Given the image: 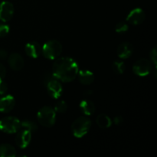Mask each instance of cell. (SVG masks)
<instances>
[{
    "label": "cell",
    "instance_id": "6da1fadb",
    "mask_svg": "<svg viewBox=\"0 0 157 157\" xmlns=\"http://www.w3.org/2000/svg\"><path fill=\"white\" fill-rule=\"evenodd\" d=\"M78 71V63L73 58L62 57L55 61L52 74L55 78L63 82H71L76 78Z\"/></svg>",
    "mask_w": 157,
    "mask_h": 157
},
{
    "label": "cell",
    "instance_id": "7a4b0ae2",
    "mask_svg": "<svg viewBox=\"0 0 157 157\" xmlns=\"http://www.w3.org/2000/svg\"><path fill=\"white\" fill-rule=\"evenodd\" d=\"M62 52V45L57 40H50L47 41L41 48V53L44 58L50 60L58 58Z\"/></svg>",
    "mask_w": 157,
    "mask_h": 157
},
{
    "label": "cell",
    "instance_id": "3957f363",
    "mask_svg": "<svg viewBox=\"0 0 157 157\" xmlns=\"http://www.w3.org/2000/svg\"><path fill=\"white\" fill-rule=\"evenodd\" d=\"M91 127V121L87 117L77 118L71 125V130L75 136L81 138L87 134Z\"/></svg>",
    "mask_w": 157,
    "mask_h": 157
},
{
    "label": "cell",
    "instance_id": "277c9868",
    "mask_svg": "<svg viewBox=\"0 0 157 157\" xmlns=\"http://www.w3.org/2000/svg\"><path fill=\"white\" fill-rule=\"evenodd\" d=\"M37 117L38 122L43 127H51L55 124L56 121V112L52 107L45 106L40 109Z\"/></svg>",
    "mask_w": 157,
    "mask_h": 157
},
{
    "label": "cell",
    "instance_id": "5b68a950",
    "mask_svg": "<svg viewBox=\"0 0 157 157\" xmlns=\"http://www.w3.org/2000/svg\"><path fill=\"white\" fill-rule=\"evenodd\" d=\"M21 129V122L15 117H6L0 120V130L6 133H17Z\"/></svg>",
    "mask_w": 157,
    "mask_h": 157
},
{
    "label": "cell",
    "instance_id": "8992f818",
    "mask_svg": "<svg viewBox=\"0 0 157 157\" xmlns=\"http://www.w3.org/2000/svg\"><path fill=\"white\" fill-rule=\"evenodd\" d=\"M152 70L151 62L145 58H141L136 61L133 64V71L138 76H147Z\"/></svg>",
    "mask_w": 157,
    "mask_h": 157
},
{
    "label": "cell",
    "instance_id": "52a82bcc",
    "mask_svg": "<svg viewBox=\"0 0 157 157\" xmlns=\"http://www.w3.org/2000/svg\"><path fill=\"white\" fill-rule=\"evenodd\" d=\"M14 15V6L8 1L0 3V20L3 22L9 21L12 19Z\"/></svg>",
    "mask_w": 157,
    "mask_h": 157
},
{
    "label": "cell",
    "instance_id": "ba28073f",
    "mask_svg": "<svg viewBox=\"0 0 157 157\" xmlns=\"http://www.w3.org/2000/svg\"><path fill=\"white\" fill-rule=\"evenodd\" d=\"M46 87H47L48 94L52 98H55V99H58L62 94V85H61V83L58 81V80L57 78H55L52 80H51L47 84Z\"/></svg>",
    "mask_w": 157,
    "mask_h": 157
},
{
    "label": "cell",
    "instance_id": "9c48e42d",
    "mask_svg": "<svg viewBox=\"0 0 157 157\" xmlns=\"http://www.w3.org/2000/svg\"><path fill=\"white\" fill-rule=\"evenodd\" d=\"M146 18V14L142 9L136 8L133 9L130 13L128 14L127 18V22L130 23L134 25L141 24L144 22Z\"/></svg>",
    "mask_w": 157,
    "mask_h": 157
},
{
    "label": "cell",
    "instance_id": "30bf717a",
    "mask_svg": "<svg viewBox=\"0 0 157 157\" xmlns=\"http://www.w3.org/2000/svg\"><path fill=\"white\" fill-rule=\"evenodd\" d=\"M31 139H32V133L25 129H22L18 131L15 137V142L18 147L24 149L29 145Z\"/></svg>",
    "mask_w": 157,
    "mask_h": 157
},
{
    "label": "cell",
    "instance_id": "8fae6325",
    "mask_svg": "<svg viewBox=\"0 0 157 157\" xmlns=\"http://www.w3.org/2000/svg\"><path fill=\"white\" fill-rule=\"evenodd\" d=\"M15 105V100L12 95L0 98V112L2 113H9L13 110Z\"/></svg>",
    "mask_w": 157,
    "mask_h": 157
},
{
    "label": "cell",
    "instance_id": "7c38bea8",
    "mask_svg": "<svg viewBox=\"0 0 157 157\" xmlns=\"http://www.w3.org/2000/svg\"><path fill=\"white\" fill-rule=\"evenodd\" d=\"M9 67L15 71H20L24 66V60L22 56L18 53H12L8 58Z\"/></svg>",
    "mask_w": 157,
    "mask_h": 157
},
{
    "label": "cell",
    "instance_id": "4fadbf2b",
    "mask_svg": "<svg viewBox=\"0 0 157 157\" xmlns=\"http://www.w3.org/2000/svg\"><path fill=\"white\" fill-rule=\"evenodd\" d=\"M133 52V47L130 43L123 42L118 46L117 49V53L118 57L122 59H127L130 58Z\"/></svg>",
    "mask_w": 157,
    "mask_h": 157
},
{
    "label": "cell",
    "instance_id": "5bb4252c",
    "mask_svg": "<svg viewBox=\"0 0 157 157\" xmlns=\"http://www.w3.org/2000/svg\"><path fill=\"white\" fill-rule=\"evenodd\" d=\"M25 51L28 56L32 58H36L39 57L41 54V47L38 43L32 41L26 44Z\"/></svg>",
    "mask_w": 157,
    "mask_h": 157
},
{
    "label": "cell",
    "instance_id": "9a60e30c",
    "mask_svg": "<svg viewBox=\"0 0 157 157\" xmlns=\"http://www.w3.org/2000/svg\"><path fill=\"white\" fill-rule=\"evenodd\" d=\"M77 76H78V80L80 82L84 85H89L94 81V75L88 70L78 71Z\"/></svg>",
    "mask_w": 157,
    "mask_h": 157
},
{
    "label": "cell",
    "instance_id": "2e32d148",
    "mask_svg": "<svg viewBox=\"0 0 157 157\" xmlns=\"http://www.w3.org/2000/svg\"><path fill=\"white\" fill-rule=\"evenodd\" d=\"M81 112L85 115H92L95 111V105L90 100H84L81 102L79 105Z\"/></svg>",
    "mask_w": 157,
    "mask_h": 157
},
{
    "label": "cell",
    "instance_id": "e0dca14e",
    "mask_svg": "<svg viewBox=\"0 0 157 157\" xmlns=\"http://www.w3.org/2000/svg\"><path fill=\"white\" fill-rule=\"evenodd\" d=\"M16 156V150L13 146L5 144L0 146V156L14 157Z\"/></svg>",
    "mask_w": 157,
    "mask_h": 157
},
{
    "label": "cell",
    "instance_id": "ac0fdd59",
    "mask_svg": "<svg viewBox=\"0 0 157 157\" xmlns=\"http://www.w3.org/2000/svg\"><path fill=\"white\" fill-rule=\"evenodd\" d=\"M96 123L100 128L107 129L111 126L112 121L108 116L104 114V113H101V114H99L97 117Z\"/></svg>",
    "mask_w": 157,
    "mask_h": 157
},
{
    "label": "cell",
    "instance_id": "d6986e66",
    "mask_svg": "<svg viewBox=\"0 0 157 157\" xmlns=\"http://www.w3.org/2000/svg\"><path fill=\"white\" fill-rule=\"evenodd\" d=\"M21 127L29 130L31 133L36 131L38 130V125H37L36 123L31 121V120H24L22 122H21Z\"/></svg>",
    "mask_w": 157,
    "mask_h": 157
},
{
    "label": "cell",
    "instance_id": "ffe728a7",
    "mask_svg": "<svg viewBox=\"0 0 157 157\" xmlns=\"http://www.w3.org/2000/svg\"><path fill=\"white\" fill-rule=\"evenodd\" d=\"M112 69L114 71V73L117 74V75H122L125 71V64L121 61H115L112 65Z\"/></svg>",
    "mask_w": 157,
    "mask_h": 157
},
{
    "label": "cell",
    "instance_id": "44dd1931",
    "mask_svg": "<svg viewBox=\"0 0 157 157\" xmlns=\"http://www.w3.org/2000/svg\"><path fill=\"white\" fill-rule=\"evenodd\" d=\"M54 110H55V112H57V113H63L67 110V104H66L65 101H60L56 103Z\"/></svg>",
    "mask_w": 157,
    "mask_h": 157
},
{
    "label": "cell",
    "instance_id": "7402d4cb",
    "mask_svg": "<svg viewBox=\"0 0 157 157\" xmlns=\"http://www.w3.org/2000/svg\"><path fill=\"white\" fill-rule=\"evenodd\" d=\"M129 29V26L125 21H121L118 22L115 26V31L118 33H124L126 32Z\"/></svg>",
    "mask_w": 157,
    "mask_h": 157
},
{
    "label": "cell",
    "instance_id": "603a6c76",
    "mask_svg": "<svg viewBox=\"0 0 157 157\" xmlns=\"http://www.w3.org/2000/svg\"><path fill=\"white\" fill-rule=\"evenodd\" d=\"M9 26L5 24H0V38H4L9 34Z\"/></svg>",
    "mask_w": 157,
    "mask_h": 157
},
{
    "label": "cell",
    "instance_id": "cb8c5ba5",
    "mask_svg": "<svg viewBox=\"0 0 157 157\" xmlns=\"http://www.w3.org/2000/svg\"><path fill=\"white\" fill-rule=\"evenodd\" d=\"M150 59L151 61L153 62V64L155 65V67H156V63H157V51H156V47H154L151 50L150 54Z\"/></svg>",
    "mask_w": 157,
    "mask_h": 157
},
{
    "label": "cell",
    "instance_id": "d4e9b609",
    "mask_svg": "<svg viewBox=\"0 0 157 157\" xmlns=\"http://www.w3.org/2000/svg\"><path fill=\"white\" fill-rule=\"evenodd\" d=\"M8 90V85L2 79L0 80V95L5 94Z\"/></svg>",
    "mask_w": 157,
    "mask_h": 157
},
{
    "label": "cell",
    "instance_id": "484cf974",
    "mask_svg": "<svg viewBox=\"0 0 157 157\" xmlns=\"http://www.w3.org/2000/svg\"><path fill=\"white\" fill-rule=\"evenodd\" d=\"M53 78H55V76L53 75V74H46L44 76V78H43V84L46 86L48 83L51 80L53 79Z\"/></svg>",
    "mask_w": 157,
    "mask_h": 157
},
{
    "label": "cell",
    "instance_id": "4316f807",
    "mask_svg": "<svg viewBox=\"0 0 157 157\" xmlns=\"http://www.w3.org/2000/svg\"><path fill=\"white\" fill-rule=\"evenodd\" d=\"M6 75V69L2 64L0 63V80L3 79Z\"/></svg>",
    "mask_w": 157,
    "mask_h": 157
},
{
    "label": "cell",
    "instance_id": "83f0119b",
    "mask_svg": "<svg viewBox=\"0 0 157 157\" xmlns=\"http://www.w3.org/2000/svg\"><path fill=\"white\" fill-rule=\"evenodd\" d=\"M123 121H124V118L121 116H117L113 119V122H114V124L116 125H120V124H122Z\"/></svg>",
    "mask_w": 157,
    "mask_h": 157
},
{
    "label": "cell",
    "instance_id": "f1b7e54d",
    "mask_svg": "<svg viewBox=\"0 0 157 157\" xmlns=\"http://www.w3.org/2000/svg\"><path fill=\"white\" fill-rule=\"evenodd\" d=\"M8 58V52L4 49H0V60H5Z\"/></svg>",
    "mask_w": 157,
    "mask_h": 157
}]
</instances>
